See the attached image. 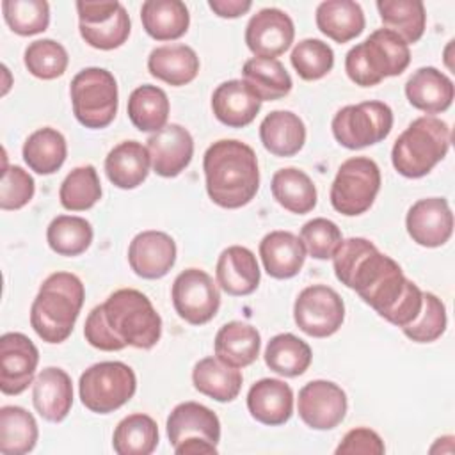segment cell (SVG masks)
I'll return each instance as SVG.
<instances>
[{
	"label": "cell",
	"instance_id": "obj_1",
	"mask_svg": "<svg viewBox=\"0 0 455 455\" xmlns=\"http://www.w3.org/2000/svg\"><path fill=\"white\" fill-rule=\"evenodd\" d=\"M84 336L91 347L103 352H117L124 347L149 350L160 341L162 318L148 295L121 288L91 309Z\"/></svg>",
	"mask_w": 455,
	"mask_h": 455
},
{
	"label": "cell",
	"instance_id": "obj_2",
	"mask_svg": "<svg viewBox=\"0 0 455 455\" xmlns=\"http://www.w3.org/2000/svg\"><path fill=\"white\" fill-rule=\"evenodd\" d=\"M204 183L210 199L228 210L249 204L259 188L254 149L236 139L213 142L203 156Z\"/></svg>",
	"mask_w": 455,
	"mask_h": 455
},
{
	"label": "cell",
	"instance_id": "obj_3",
	"mask_svg": "<svg viewBox=\"0 0 455 455\" xmlns=\"http://www.w3.org/2000/svg\"><path fill=\"white\" fill-rule=\"evenodd\" d=\"M85 300V288L71 272L50 274L30 306V325L36 334L52 345L66 341Z\"/></svg>",
	"mask_w": 455,
	"mask_h": 455
},
{
	"label": "cell",
	"instance_id": "obj_4",
	"mask_svg": "<svg viewBox=\"0 0 455 455\" xmlns=\"http://www.w3.org/2000/svg\"><path fill=\"white\" fill-rule=\"evenodd\" d=\"M450 144L451 130L448 123L435 116H421L395 140L391 149L393 167L405 178H423L446 156Z\"/></svg>",
	"mask_w": 455,
	"mask_h": 455
},
{
	"label": "cell",
	"instance_id": "obj_5",
	"mask_svg": "<svg viewBox=\"0 0 455 455\" xmlns=\"http://www.w3.org/2000/svg\"><path fill=\"white\" fill-rule=\"evenodd\" d=\"M409 62V44L395 32L377 28L347 52L345 71L355 85L371 87L387 76L402 75Z\"/></svg>",
	"mask_w": 455,
	"mask_h": 455
},
{
	"label": "cell",
	"instance_id": "obj_6",
	"mask_svg": "<svg viewBox=\"0 0 455 455\" xmlns=\"http://www.w3.org/2000/svg\"><path fill=\"white\" fill-rule=\"evenodd\" d=\"M338 281L366 300L377 286L402 268L391 256L380 252L373 242L363 236L341 240L332 254Z\"/></svg>",
	"mask_w": 455,
	"mask_h": 455
},
{
	"label": "cell",
	"instance_id": "obj_7",
	"mask_svg": "<svg viewBox=\"0 0 455 455\" xmlns=\"http://www.w3.org/2000/svg\"><path fill=\"white\" fill-rule=\"evenodd\" d=\"M73 114L76 121L91 130L107 128L119 105L117 82L114 75L103 68H84L69 85Z\"/></svg>",
	"mask_w": 455,
	"mask_h": 455
},
{
	"label": "cell",
	"instance_id": "obj_8",
	"mask_svg": "<svg viewBox=\"0 0 455 455\" xmlns=\"http://www.w3.org/2000/svg\"><path fill=\"white\" fill-rule=\"evenodd\" d=\"M137 391L135 371L121 361L89 366L78 380L80 400L91 412L108 414L123 407Z\"/></svg>",
	"mask_w": 455,
	"mask_h": 455
},
{
	"label": "cell",
	"instance_id": "obj_9",
	"mask_svg": "<svg viewBox=\"0 0 455 455\" xmlns=\"http://www.w3.org/2000/svg\"><path fill=\"white\" fill-rule=\"evenodd\" d=\"M167 437L178 455H215L220 441V421L206 405L183 402L167 418Z\"/></svg>",
	"mask_w": 455,
	"mask_h": 455
},
{
	"label": "cell",
	"instance_id": "obj_10",
	"mask_svg": "<svg viewBox=\"0 0 455 455\" xmlns=\"http://www.w3.org/2000/svg\"><path fill=\"white\" fill-rule=\"evenodd\" d=\"M380 169L368 156H352L345 160L331 185L332 208L347 217L368 212L380 190Z\"/></svg>",
	"mask_w": 455,
	"mask_h": 455
},
{
	"label": "cell",
	"instance_id": "obj_11",
	"mask_svg": "<svg viewBox=\"0 0 455 455\" xmlns=\"http://www.w3.org/2000/svg\"><path fill=\"white\" fill-rule=\"evenodd\" d=\"M334 139L347 149H363L384 140L393 128V110L384 101H361L339 108L331 123Z\"/></svg>",
	"mask_w": 455,
	"mask_h": 455
},
{
	"label": "cell",
	"instance_id": "obj_12",
	"mask_svg": "<svg viewBox=\"0 0 455 455\" xmlns=\"http://www.w3.org/2000/svg\"><path fill=\"white\" fill-rule=\"evenodd\" d=\"M82 39L96 50H116L130 36L132 21L121 2H76Z\"/></svg>",
	"mask_w": 455,
	"mask_h": 455
},
{
	"label": "cell",
	"instance_id": "obj_13",
	"mask_svg": "<svg viewBox=\"0 0 455 455\" xmlns=\"http://www.w3.org/2000/svg\"><path fill=\"white\" fill-rule=\"evenodd\" d=\"M293 320L297 327L311 338L332 336L345 320V302L334 288L311 284L297 295Z\"/></svg>",
	"mask_w": 455,
	"mask_h": 455
},
{
	"label": "cell",
	"instance_id": "obj_14",
	"mask_svg": "<svg viewBox=\"0 0 455 455\" xmlns=\"http://www.w3.org/2000/svg\"><path fill=\"white\" fill-rule=\"evenodd\" d=\"M174 311L190 325L208 323L219 311L220 293L210 274L201 268L180 272L172 283Z\"/></svg>",
	"mask_w": 455,
	"mask_h": 455
},
{
	"label": "cell",
	"instance_id": "obj_15",
	"mask_svg": "<svg viewBox=\"0 0 455 455\" xmlns=\"http://www.w3.org/2000/svg\"><path fill=\"white\" fill-rule=\"evenodd\" d=\"M347 395L331 380H311L302 386L297 398L300 419L313 430H331L338 427L347 414Z\"/></svg>",
	"mask_w": 455,
	"mask_h": 455
},
{
	"label": "cell",
	"instance_id": "obj_16",
	"mask_svg": "<svg viewBox=\"0 0 455 455\" xmlns=\"http://www.w3.org/2000/svg\"><path fill=\"white\" fill-rule=\"evenodd\" d=\"M39 350L23 332H5L0 338V391L21 395L32 382Z\"/></svg>",
	"mask_w": 455,
	"mask_h": 455
},
{
	"label": "cell",
	"instance_id": "obj_17",
	"mask_svg": "<svg viewBox=\"0 0 455 455\" xmlns=\"http://www.w3.org/2000/svg\"><path fill=\"white\" fill-rule=\"evenodd\" d=\"M295 27L291 18L277 9L265 7L251 16L245 27V44L259 59H275L293 43Z\"/></svg>",
	"mask_w": 455,
	"mask_h": 455
},
{
	"label": "cell",
	"instance_id": "obj_18",
	"mask_svg": "<svg viewBox=\"0 0 455 455\" xmlns=\"http://www.w3.org/2000/svg\"><path fill=\"white\" fill-rule=\"evenodd\" d=\"M405 228L412 242L421 247H441L453 233V213L444 197H425L416 201L407 215Z\"/></svg>",
	"mask_w": 455,
	"mask_h": 455
},
{
	"label": "cell",
	"instance_id": "obj_19",
	"mask_svg": "<svg viewBox=\"0 0 455 455\" xmlns=\"http://www.w3.org/2000/svg\"><path fill=\"white\" fill-rule=\"evenodd\" d=\"M153 171L162 178L181 174L194 156V139L190 132L176 123L165 124L146 140Z\"/></svg>",
	"mask_w": 455,
	"mask_h": 455
},
{
	"label": "cell",
	"instance_id": "obj_20",
	"mask_svg": "<svg viewBox=\"0 0 455 455\" xmlns=\"http://www.w3.org/2000/svg\"><path fill=\"white\" fill-rule=\"evenodd\" d=\"M128 263L139 277L160 279L176 263V242L164 231H140L130 242Z\"/></svg>",
	"mask_w": 455,
	"mask_h": 455
},
{
	"label": "cell",
	"instance_id": "obj_21",
	"mask_svg": "<svg viewBox=\"0 0 455 455\" xmlns=\"http://www.w3.org/2000/svg\"><path fill=\"white\" fill-rule=\"evenodd\" d=\"M217 284L233 297H243L256 291L261 272L254 252L243 245L226 247L215 267Z\"/></svg>",
	"mask_w": 455,
	"mask_h": 455
},
{
	"label": "cell",
	"instance_id": "obj_22",
	"mask_svg": "<svg viewBox=\"0 0 455 455\" xmlns=\"http://www.w3.org/2000/svg\"><path fill=\"white\" fill-rule=\"evenodd\" d=\"M32 402L41 418L60 423L73 405L71 377L57 366H48L32 382Z\"/></svg>",
	"mask_w": 455,
	"mask_h": 455
},
{
	"label": "cell",
	"instance_id": "obj_23",
	"mask_svg": "<svg viewBox=\"0 0 455 455\" xmlns=\"http://www.w3.org/2000/svg\"><path fill=\"white\" fill-rule=\"evenodd\" d=\"M405 96L414 108L434 116L451 107L455 87L451 78L443 71L425 66L416 69L405 82Z\"/></svg>",
	"mask_w": 455,
	"mask_h": 455
},
{
	"label": "cell",
	"instance_id": "obj_24",
	"mask_svg": "<svg viewBox=\"0 0 455 455\" xmlns=\"http://www.w3.org/2000/svg\"><path fill=\"white\" fill-rule=\"evenodd\" d=\"M247 409L263 425H284L293 414V391L281 379H259L247 393Z\"/></svg>",
	"mask_w": 455,
	"mask_h": 455
},
{
	"label": "cell",
	"instance_id": "obj_25",
	"mask_svg": "<svg viewBox=\"0 0 455 455\" xmlns=\"http://www.w3.org/2000/svg\"><path fill=\"white\" fill-rule=\"evenodd\" d=\"M261 101L243 80H228L217 85L212 94L213 116L229 128H243L254 121Z\"/></svg>",
	"mask_w": 455,
	"mask_h": 455
},
{
	"label": "cell",
	"instance_id": "obj_26",
	"mask_svg": "<svg viewBox=\"0 0 455 455\" xmlns=\"http://www.w3.org/2000/svg\"><path fill=\"white\" fill-rule=\"evenodd\" d=\"M306 247L290 231H270L259 242V258L265 272L274 279H290L300 272L306 261Z\"/></svg>",
	"mask_w": 455,
	"mask_h": 455
},
{
	"label": "cell",
	"instance_id": "obj_27",
	"mask_svg": "<svg viewBox=\"0 0 455 455\" xmlns=\"http://www.w3.org/2000/svg\"><path fill=\"white\" fill-rule=\"evenodd\" d=\"M149 151L137 140L119 142L105 158V174L108 181L123 190H132L142 185L149 174Z\"/></svg>",
	"mask_w": 455,
	"mask_h": 455
},
{
	"label": "cell",
	"instance_id": "obj_28",
	"mask_svg": "<svg viewBox=\"0 0 455 455\" xmlns=\"http://www.w3.org/2000/svg\"><path fill=\"white\" fill-rule=\"evenodd\" d=\"M215 357L233 368H245L252 364L261 348V336L251 323L233 320L224 323L213 341Z\"/></svg>",
	"mask_w": 455,
	"mask_h": 455
},
{
	"label": "cell",
	"instance_id": "obj_29",
	"mask_svg": "<svg viewBox=\"0 0 455 455\" xmlns=\"http://www.w3.org/2000/svg\"><path fill=\"white\" fill-rule=\"evenodd\" d=\"M259 140L274 156H293L306 142L304 121L290 110H272L259 124Z\"/></svg>",
	"mask_w": 455,
	"mask_h": 455
},
{
	"label": "cell",
	"instance_id": "obj_30",
	"mask_svg": "<svg viewBox=\"0 0 455 455\" xmlns=\"http://www.w3.org/2000/svg\"><path fill=\"white\" fill-rule=\"evenodd\" d=\"M148 71L172 87L187 85L199 73V57L187 44L156 46L148 57Z\"/></svg>",
	"mask_w": 455,
	"mask_h": 455
},
{
	"label": "cell",
	"instance_id": "obj_31",
	"mask_svg": "<svg viewBox=\"0 0 455 455\" xmlns=\"http://www.w3.org/2000/svg\"><path fill=\"white\" fill-rule=\"evenodd\" d=\"M315 21L323 36L339 44L361 36L366 25L364 12L354 0H325L318 4Z\"/></svg>",
	"mask_w": 455,
	"mask_h": 455
},
{
	"label": "cell",
	"instance_id": "obj_32",
	"mask_svg": "<svg viewBox=\"0 0 455 455\" xmlns=\"http://www.w3.org/2000/svg\"><path fill=\"white\" fill-rule=\"evenodd\" d=\"M140 21L155 41H174L187 34L190 14L181 0H146L140 7Z\"/></svg>",
	"mask_w": 455,
	"mask_h": 455
},
{
	"label": "cell",
	"instance_id": "obj_33",
	"mask_svg": "<svg viewBox=\"0 0 455 455\" xmlns=\"http://www.w3.org/2000/svg\"><path fill=\"white\" fill-rule=\"evenodd\" d=\"M242 371L217 357H204L192 370L194 387L217 402H233L242 389Z\"/></svg>",
	"mask_w": 455,
	"mask_h": 455
},
{
	"label": "cell",
	"instance_id": "obj_34",
	"mask_svg": "<svg viewBox=\"0 0 455 455\" xmlns=\"http://www.w3.org/2000/svg\"><path fill=\"white\" fill-rule=\"evenodd\" d=\"M274 199L288 212L304 215L316 206V187L313 180L297 167H283L270 181Z\"/></svg>",
	"mask_w": 455,
	"mask_h": 455
},
{
	"label": "cell",
	"instance_id": "obj_35",
	"mask_svg": "<svg viewBox=\"0 0 455 455\" xmlns=\"http://www.w3.org/2000/svg\"><path fill=\"white\" fill-rule=\"evenodd\" d=\"M243 82L256 94L259 101H274L284 98L291 87V76L284 64L277 59L252 57L242 68Z\"/></svg>",
	"mask_w": 455,
	"mask_h": 455
},
{
	"label": "cell",
	"instance_id": "obj_36",
	"mask_svg": "<svg viewBox=\"0 0 455 455\" xmlns=\"http://www.w3.org/2000/svg\"><path fill=\"white\" fill-rule=\"evenodd\" d=\"M21 155L30 171L48 176L62 167L68 156V144L59 130L44 126L27 137Z\"/></svg>",
	"mask_w": 455,
	"mask_h": 455
},
{
	"label": "cell",
	"instance_id": "obj_37",
	"mask_svg": "<svg viewBox=\"0 0 455 455\" xmlns=\"http://www.w3.org/2000/svg\"><path fill=\"white\" fill-rule=\"evenodd\" d=\"M265 364L277 375L299 377L313 359L311 347L291 332H281L270 338L265 348Z\"/></svg>",
	"mask_w": 455,
	"mask_h": 455
},
{
	"label": "cell",
	"instance_id": "obj_38",
	"mask_svg": "<svg viewBox=\"0 0 455 455\" xmlns=\"http://www.w3.org/2000/svg\"><path fill=\"white\" fill-rule=\"evenodd\" d=\"M39 428L32 412L20 405L0 409V451L4 455H23L34 450Z\"/></svg>",
	"mask_w": 455,
	"mask_h": 455
},
{
	"label": "cell",
	"instance_id": "obj_39",
	"mask_svg": "<svg viewBox=\"0 0 455 455\" xmlns=\"http://www.w3.org/2000/svg\"><path fill=\"white\" fill-rule=\"evenodd\" d=\"M126 110L132 124L137 130L155 133L167 124L171 105L164 89L144 84L132 91Z\"/></svg>",
	"mask_w": 455,
	"mask_h": 455
},
{
	"label": "cell",
	"instance_id": "obj_40",
	"mask_svg": "<svg viewBox=\"0 0 455 455\" xmlns=\"http://www.w3.org/2000/svg\"><path fill=\"white\" fill-rule=\"evenodd\" d=\"M158 425L142 412L123 418L114 434L112 448L117 455H149L158 446Z\"/></svg>",
	"mask_w": 455,
	"mask_h": 455
},
{
	"label": "cell",
	"instance_id": "obj_41",
	"mask_svg": "<svg viewBox=\"0 0 455 455\" xmlns=\"http://www.w3.org/2000/svg\"><path fill=\"white\" fill-rule=\"evenodd\" d=\"M377 11L384 27L400 36L407 44L421 39L427 25L421 0H379Z\"/></svg>",
	"mask_w": 455,
	"mask_h": 455
},
{
	"label": "cell",
	"instance_id": "obj_42",
	"mask_svg": "<svg viewBox=\"0 0 455 455\" xmlns=\"http://www.w3.org/2000/svg\"><path fill=\"white\" fill-rule=\"evenodd\" d=\"M92 226L78 215H57L46 229V242L59 256H78L92 242Z\"/></svg>",
	"mask_w": 455,
	"mask_h": 455
},
{
	"label": "cell",
	"instance_id": "obj_43",
	"mask_svg": "<svg viewBox=\"0 0 455 455\" xmlns=\"http://www.w3.org/2000/svg\"><path fill=\"white\" fill-rule=\"evenodd\" d=\"M60 204L69 212H85L101 199V183L94 165L75 167L60 183Z\"/></svg>",
	"mask_w": 455,
	"mask_h": 455
},
{
	"label": "cell",
	"instance_id": "obj_44",
	"mask_svg": "<svg viewBox=\"0 0 455 455\" xmlns=\"http://www.w3.org/2000/svg\"><path fill=\"white\" fill-rule=\"evenodd\" d=\"M4 20L18 36H36L50 25V5L46 0H4Z\"/></svg>",
	"mask_w": 455,
	"mask_h": 455
},
{
	"label": "cell",
	"instance_id": "obj_45",
	"mask_svg": "<svg viewBox=\"0 0 455 455\" xmlns=\"http://www.w3.org/2000/svg\"><path fill=\"white\" fill-rule=\"evenodd\" d=\"M25 68L30 75L41 80H53L62 76L69 57L66 48L55 39H37L25 48Z\"/></svg>",
	"mask_w": 455,
	"mask_h": 455
},
{
	"label": "cell",
	"instance_id": "obj_46",
	"mask_svg": "<svg viewBox=\"0 0 455 455\" xmlns=\"http://www.w3.org/2000/svg\"><path fill=\"white\" fill-rule=\"evenodd\" d=\"M290 62L302 80L313 82L323 78L334 66V52L322 39L307 37L295 44Z\"/></svg>",
	"mask_w": 455,
	"mask_h": 455
},
{
	"label": "cell",
	"instance_id": "obj_47",
	"mask_svg": "<svg viewBox=\"0 0 455 455\" xmlns=\"http://www.w3.org/2000/svg\"><path fill=\"white\" fill-rule=\"evenodd\" d=\"M446 322L444 302L437 295L423 291L421 311L409 325L402 327V332L414 343H432L443 336Z\"/></svg>",
	"mask_w": 455,
	"mask_h": 455
},
{
	"label": "cell",
	"instance_id": "obj_48",
	"mask_svg": "<svg viewBox=\"0 0 455 455\" xmlns=\"http://www.w3.org/2000/svg\"><path fill=\"white\" fill-rule=\"evenodd\" d=\"M343 236L336 222L323 217L311 219L300 228V242L304 243L306 252L315 259L332 258Z\"/></svg>",
	"mask_w": 455,
	"mask_h": 455
},
{
	"label": "cell",
	"instance_id": "obj_49",
	"mask_svg": "<svg viewBox=\"0 0 455 455\" xmlns=\"http://www.w3.org/2000/svg\"><path fill=\"white\" fill-rule=\"evenodd\" d=\"M34 178L20 165H4L0 183V208L4 212L20 210L34 197Z\"/></svg>",
	"mask_w": 455,
	"mask_h": 455
},
{
	"label": "cell",
	"instance_id": "obj_50",
	"mask_svg": "<svg viewBox=\"0 0 455 455\" xmlns=\"http://www.w3.org/2000/svg\"><path fill=\"white\" fill-rule=\"evenodd\" d=\"M336 455H382L386 451L382 437L366 427H357L348 430L341 443L336 446Z\"/></svg>",
	"mask_w": 455,
	"mask_h": 455
},
{
	"label": "cell",
	"instance_id": "obj_51",
	"mask_svg": "<svg viewBox=\"0 0 455 455\" xmlns=\"http://www.w3.org/2000/svg\"><path fill=\"white\" fill-rule=\"evenodd\" d=\"M208 7L220 18H238L251 7V0H208Z\"/></svg>",
	"mask_w": 455,
	"mask_h": 455
}]
</instances>
